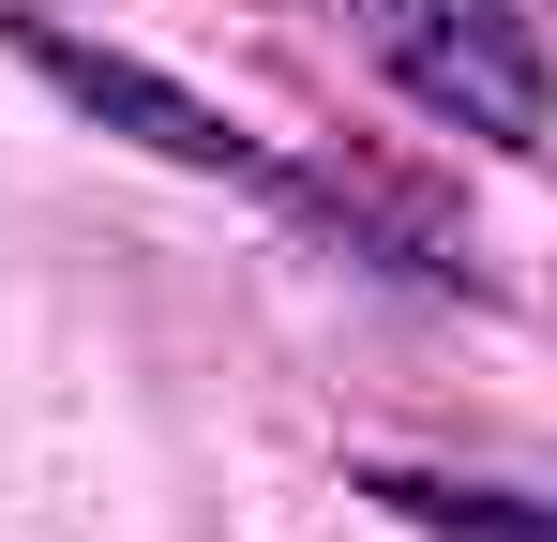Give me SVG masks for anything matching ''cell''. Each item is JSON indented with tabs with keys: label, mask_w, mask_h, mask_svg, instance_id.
Listing matches in <instances>:
<instances>
[{
	"label": "cell",
	"mask_w": 557,
	"mask_h": 542,
	"mask_svg": "<svg viewBox=\"0 0 557 542\" xmlns=\"http://www.w3.org/2000/svg\"><path fill=\"white\" fill-rule=\"evenodd\" d=\"M0 46H15L30 76L61 90L76 121H106L121 151H151V167H182V181H242V196H301V167H286L257 121H226L211 90H182L166 61L106 46V30H76V15H30V0H0Z\"/></svg>",
	"instance_id": "6da1fadb"
},
{
	"label": "cell",
	"mask_w": 557,
	"mask_h": 542,
	"mask_svg": "<svg viewBox=\"0 0 557 542\" xmlns=\"http://www.w3.org/2000/svg\"><path fill=\"white\" fill-rule=\"evenodd\" d=\"M362 497H392L422 542H557V497H512V482H437V467H376Z\"/></svg>",
	"instance_id": "3957f363"
},
{
	"label": "cell",
	"mask_w": 557,
	"mask_h": 542,
	"mask_svg": "<svg viewBox=\"0 0 557 542\" xmlns=\"http://www.w3.org/2000/svg\"><path fill=\"white\" fill-rule=\"evenodd\" d=\"M376 46V76L407 90L422 121H453V136H497V151H528L557 121V76H543V30H528V0H347Z\"/></svg>",
	"instance_id": "7a4b0ae2"
}]
</instances>
